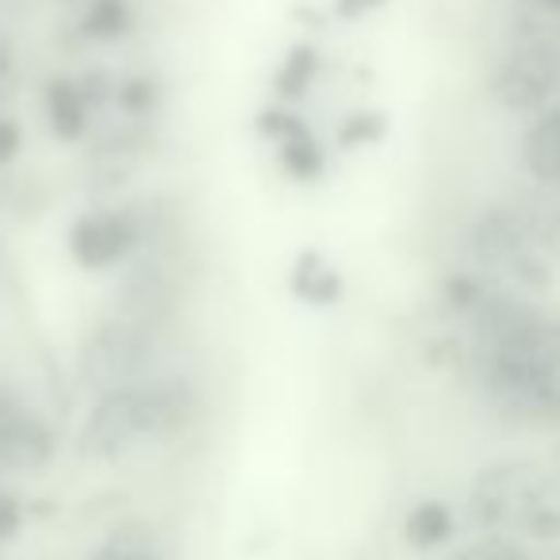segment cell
Returning <instances> with one entry per match:
<instances>
[{"mask_svg": "<svg viewBox=\"0 0 560 560\" xmlns=\"http://www.w3.org/2000/svg\"><path fill=\"white\" fill-rule=\"evenodd\" d=\"M24 150V124L9 112H0V170H9Z\"/></svg>", "mask_w": 560, "mask_h": 560, "instance_id": "cell-16", "label": "cell"}, {"mask_svg": "<svg viewBox=\"0 0 560 560\" xmlns=\"http://www.w3.org/2000/svg\"><path fill=\"white\" fill-rule=\"evenodd\" d=\"M131 0H85L78 9V27L89 43H119L135 32Z\"/></svg>", "mask_w": 560, "mask_h": 560, "instance_id": "cell-11", "label": "cell"}, {"mask_svg": "<svg viewBox=\"0 0 560 560\" xmlns=\"http://www.w3.org/2000/svg\"><path fill=\"white\" fill-rule=\"evenodd\" d=\"M200 419V392L188 376H147L127 388L101 392L81 422V453L119 460L142 442L185 434Z\"/></svg>", "mask_w": 560, "mask_h": 560, "instance_id": "cell-1", "label": "cell"}, {"mask_svg": "<svg viewBox=\"0 0 560 560\" xmlns=\"http://www.w3.org/2000/svg\"><path fill=\"white\" fill-rule=\"evenodd\" d=\"M154 358V330L127 319V315H112V319H101L81 338L78 376L85 388H93L101 396V392L147 381Z\"/></svg>", "mask_w": 560, "mask_h": 560, "instance_id": "cell-2", "label": "cell"}, {"mask_svg": "<svg viewBox=\"0 0 560 560\" xmlns=\"http://www.w3.org/2000/svg\"><path fill=\"white\" fill-rule=\"evenodd\" d=\"M254 127L265 142L277 147L280 170L289 173L296 185H315V180L327 177V150H323V142L315 139V131L304 124V116L296 108L269 104V108L257 112Z\"/></svg>", "mask_w": 560, "mask_h": 560, "instance_id": "cell-5", "label": "cell"}, {"mask_svg": "<svg viewBox=\"0 0 560 560\" xmlns=\"http://www.w3.org/2000/svg\"><path fill=\"white\" fill-rule=\"evenodd\" d=\"M24 526V506H20L16 495L0 491V541H12Z\"/></svg>", "mask_w": 560, "mask_h": 560, "instance_id": "cell-19", "label": "cell"}, {"mask_svg": "<svg viewBox=\"0 0 560 560\" xmlns=\"http://www.w3.org/2000/svg\"><path fill=\"white\" fill-rule=\"evenodd\" d=\"M384 4H388V0H330V12H335V20H342V24H358V20L381 12Z\"/></svg>", "mask_w": 560, "mask_h": 560, "instance_id": "cell-18", "label": "cell"}, {"mask_svg": "<svg viewBox=\"0 0 560 560\" xmlns=\"http://www.w3.org/2000/svg\"><path fill=\"white\" fill-rule=\"evenodd\" d=\"M319 70H323V55L315 43H292L280 58V66L272 70V104H289L296 108L300 101H307V93L315 89L319 81Z\"/></svg>", "mask_w": 560, "mask_h": 560, "instance_id": "cell-9", "label": "cell"}, {"mask_svg": "<svg viewBox=\"0 0 560 560\" xmlns=\"http://www.w3.org/2000/svg\"><path fill=\"white\" fill-rule=\"evenodd\" d=\"M289 289L300 304L315 307V312H327L342 300L346 292V280H342V269L330 261L323 249H304L292 265V277H289Z\"/></svg>", "mask_w": 560, "mask_h": 560, "instance_id": "cell-8", "label": "cell"}, {"mask_svg": "<svg viewBox=\"0 0 560 560\" xmlns=\"http://www.w3.org/2000/svg\"><path fill=\"white\" fill-rule=\"evenodd\" d=\"M62 4H78V9H81V4H85V0H62Z\"/></svg>", "mask_w": 560, "mask_h": 560, "instance_id": "cell-21", "label": "cell"}, {"mask_svg": "<svg viewBox=\"0 0 560 560\" xmlns=\"http://www.w3.org/2000/svg\"><path fill=\"white\" fill-rule=\"evenodd\" d=\"M12 70H16V55H12V43L0 35V85H9Z\"/></svg>", "mask_w": 560, "mask_h": 560, "instance_id": "cell-20", "label": "cell"}, {"mask_svg": "<svg viewBox=\"0 0 560 560\" xmlns=\"http://www.w3.org/2000/svg\"><path fill=\"white\" fill-rule=\"evenodd\" d=\"M55 427L32 404L0 388V472L35 476L55 460Z\"/></svg>", "mask_w": 560, "mask_h": 560, "instance_id": "cell-4", "label": "cell"}, {"mask_svg": "<svg viewBox=\"0 0 560 560\" xmlns=\"http://www.w3.org/2000/svg\"><path fill=\"white\" fill-rule=\"evenodd\" d=\"M453 534H457V514H453V506L442 503V499H422L404 518V541L411 545V549H438V545H445Z\"/></svg>", "mask_w": 560, "mask_h": 560, "instance_id": "cell-12", "label": "cell"}, {"mask_svg": "<svg viewBox=\"0 0 560 560\" xmlns=\"http://www.w3.org/2000/svg\"><path fill=\"white\" fill-rule=\"evenodd\" d=\"M162 78H154V73H127V78H119V89H116V112L124 119H139V124H147L150 116H158V108H162Z\"/></svg>", "mask_w": 560, "mask_h": 560, "instance_id": "cell-14", "label": "cell"}, {"mask_svg": "<svg viewBox=\"0 0 560 560\" xmlns=\"http://www.w3.org/2000/svg\"><path fill=\"white\" fill-rule=\"evenodd\" d=\"M552 81V70L545 66V58L537 50H514L511 58H503L495 73V96L511 112L537 108Z\"/></svg>", "mask_w": 560, "mask_h": 560, "instance_id": "cell-7", "label": "cell"}, {"mask_svg": "<svg viewBox=\"0 0 560 560\" xmlns=\"http://www.w3.org/2000/svg\"><path fill=\"white\" fill-rule=\"evenodd\" d=\"M384 135H388V112L358 108L338 124L335 147L346 150V154H358V150H369V147H376V142H384Z\"/></svg>", "mask_w": 560, "mask_h": 560, "instance_id": "cell-15", "label": "cell"}, {"mask_svg": "<svg viewBox=\"0 0 560 560\" xmlns=\"http://www.w3.org/2000/svg\"><path fill=\"white\" fill-rule=\"evenodd\" d=\"M142 242H147V215L131 203L81 211L70 223V234H66L70 257L85 272L119 269V265L131 261V254H139Z\"/></svg>", "mask_w": 560, "mask_h": 560, "instance_id": "cell-3", "label": "cell"}, {"mask_svg": "<svg viewBox=\"0 0 560 560\" xmlns=\"http://www.w3.org/2000/svg\"><path fill=\"white\" fill-rule=\"evenodd\" d=\"M522 162L537 180H560V108L541 112L526 127L522 139Z\"/></svg>", "mask_w": 560, "mask_h": 560, "instance_id": "cell-10", "label": "cell"}, {"mask_svg": "<svg viewBox=\"0 0 560 560\" xmlns=\"http://www.w3.org/2000/svg\"><path fill=\"white\" fill-rule=\"evenodd\" d=\"M89 560H162V549H158V534L147 522H124L112 529L108 541Z\"/></svg>", "mask_w": 560, "mask_h": 560, "instance_id": "cell-13", "label": "cell"}, {"mask_svg": "<svg viewBox=\"0 0 560 560\" xmlns=\"http://www.w3.org/2000/svg\"><path fill=\"white\" fill-rule=\"evenodd\" d=\"M457 560H526V552H518V549H514V545H506V541H495V537H488V541L468 545V549L460 552Z\"/></svg>", "mask_w": 560, "mask_h": 560, "instance_id": "cell-17", "label": "cell"}, {"mask_svg": "<svg viewBox=\"0 0 560 560\" xmlns=\"http://www.w3.org/2000/svg\"><path fill=\"white\" fill-rule=\"evenodd\" d=\"M43 112H47V127L58 142L78 147L93 135L96 112L89 108L78 73H50L43 81Z\"/></svg>", "mask_w": 560, "mask_h": 560, "instance_id": "cell-6", "label": "cell"}]
</instances>
